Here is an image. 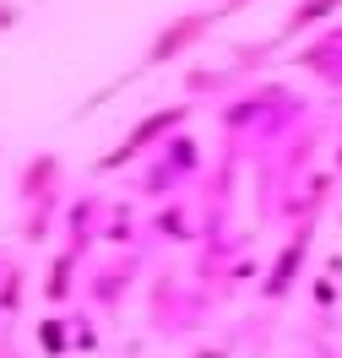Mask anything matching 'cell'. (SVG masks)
I'll return each mask as SVG.
<instances>
[{"label": "cell", "mask_w": 342, "mask_h": 358, "mask_svg": "<svg viewBox=\"0 0 342 358\" xmlns=\"http://www.w3.org/2000/svg\"><path fill=\"white\" fill-rule=\"evenodd\" d=\"M294 66L310 71L320 87L342 92V17L332 27H320V33H310V44L294 49Z\"/></svg>", "instance_id": "1"}, {"label": "cell", "mask_w": 342, "mask_h": 358, "mask_svg": "<svg viewBox=\"0 0 342 358\" xmlns=\"http://www.w3.org/2000/svg\"><path fill=\"white\" fill-rule=\"evenodd\" d=\"M342 17V0H294V11L283 17V27L272 33V44L261 49H283V44H299V38H310V33H320L326 22H337Z\"/></svg>", "instance_id": "2"}, {"label": "cell", "mask_w": 342, "mask_h": 358, "mask_svg": "<svg viewBox=\"0 0 342 358\" xmlns=\"http://www.w3.org/2000/svg\"><path fill=\"white\" fill-rule=\"evenodd\" d=\"M206 27H212V11H206V17H185V22H174V27H169V33L158 38V44H152V60H169V55H180L185 44H196V38H201Z\"/></svg>", "instance_id": "3"}, {"label": "cell", "mask_w": 342, "mask_h": 358, "mask_svg": "<svg viewBox=\"0 0 342 358\" xmlns=\"http://www.w3.org/2000/svg\"><path fill=\"white\" fill-rule=\"evenodd\" d=\"M304 245H310V228H299L294 234V245L283 250V261H277V271H272V282H266V293H283L288 282H294V271H299V261H304Z\"/></svg>", "instance_id": "4"}, {"label": "cell", "mask_w": 342, "mask_h": 358, "mask_svg": "<svg viewBox=\"0 0 342 358\" xmlns=\"http://www.w3.org/2000/svg\"><path fill=\"white\" fill-rule=\"evenodd\" d=\"M337 136H342V125H337Z\"/></svg>", "instance_id": "5"}]
</instances>
